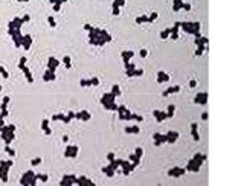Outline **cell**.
<instances>
[{
	"label": "cell",
	"mask_w": 241,
	"mask_h": 186,
	"mask_svg": "<svg viewBox=\"0 0 241 186\" xmlns=\"http://www.w3.org/2000/svg\"><path fill=\"white\" fill-rule=\"evenodd\" d=\"M63 61H64L66 67H67V69H70V58H69V57H64V58H63Z\"/></svg>",
	"instance_id": "cell-38"
},
{
	"label": "cell",
	"mask_w": 241,
	"mask_h": 186,
	"mask_svg": "<svg viewBox=\"0 0 241 186\" xmlns=\"http://www.w3.org/2000/svg\"><path fill=\"white\" fill-rule=\"evenodd\" d=\"M92 29H93V28H92V26H90V24H88V23H86V24H84V31H87V32H90Z\"/></svg>",
	"instance_id": "cell-45"
},
{
	"label": "cell",
	"mask_w": 241,
	"mask_h": 186,
	"mask_svg": "<svg viewBox=\"0 0 241 186\" xmlns=\"http://www.w3.org/2000/svg\"><path fill=\"white\" fill-rule=\"evenodd\" d=\"M153 139H154V145L156 146H159V145H162V144L166 142V136L165 134H160V133H154Z\"/></svg>",
	"instance_id": "cell-5"
},
{
	"label": "cell",
	"mask_w": 241,
	"mask_h": 186,
	"mask_svg": "<svg viewBox=\"0 0 241 186\" xmlns=\"http://www.w3.org/2000/svg\"><path fill=\"white\" fill-rule=\"evenodd\" d=\"M206 49H208L206 46H198L197 49H195V57H201V55H203V52L206 50Z\"/></svg>",
	"instance_id": "cell-22"
},
{
	"label": "cell",
	"mask_w": 241,
	"mask_h": 186,
	"mask_svg": "<svg viewBox=\"0 0 241 186\" xmlns=\"http://www.w3.org/2000/svg\"><path fill=\"white\" fill-rule=\"evenodd\" d=\"M75 118L79 119V121H88L92 118V114H90V111H87V110H81V111L75 113Z\"/></svg>",
	"instance_id": "cell-7"
},
{
	"label": "cell",
	"mask_w": 241,
	"mask_h": 186,
	"mask_svg": "<svg viewBox=\"0 0 241 186\" xmlns=\"http://www.w3.org/2000/svg\"><path fill=\"white\" fill-rule=\"evenodd\" d=\"M156 19H157V12H151V14L148 15V21H150V23L156 21Z\"/></svg>",
	"instance_id": "cell-28"
},
{
	"label": "cell",
	"mask_w": 241,
	"mask_h": 186,
	"mask_svg": "<svg viewBox=\"0 0 241 186\" xmlns=\"http://www.w3.org/2000/svg\"><path fill=\"white\" fill-rule=\"evenodd\" d=\"M79 85H81V87H88V85H92V84H90V79H81Z\"/></svg>",
	"instance_id": "cell-31"
},
{
	"label": "cell",
	"mask_w": 241,
	"mask_h": 186,
	"mask_svg": "<svg viewBox=\"0 0 241 186\" xmlns=\"http://www.w3.org/2000/svg\"><path fill=\"white\" fill-rule=\"evenodd\" d=\"M99 83H101V81H99V78H96V76L90 79V84H92V85H99Z\"/></svg>",
	"instance_id": "cell-34"
},
{
	"label": "cell",
	"mask_w": 241,
	"mask_h": 186,
	"mask_svg": "<svg viewBox=\"0 0 241 186\" xmlns=\"http://www.w3.org/2000/svg\"><path fill=\"white\" fill-rule=\"evenodd\" d=\"M166 81H169V75H166L165 72H157V83H166Z\"/></svg>",
	"instance_id": "cell-16"
},
{
	"label": "cell",
	"mask_w": 241,
	"mask_h": 186,
	"mask_svg": "<svg viewBox=\"0 0 241 186\" xmlns=\"http://www.w3.org/2000/svg\"><path fill=\"white\" fill-rule=\"evenodd\" d=\"M165 136H166V142H168V144H174V142H177V139H178V133L169 130Z\"/></svg>",
	"instance_id": "cell-6"
},
{
	"label": "cell",
	"mask_w": 241,
	"mask_h": 186,
	"mask_svg": "<svg viewBox=\"0 0 241 186\" xmlns=\"http://www.w3.org/2000/svg\"><path fill=\"white\" fill-rule=\"evenodd\" d=\"M169 34H171V29H165L160 32V38H168L169 37Z\"/></svg>",
	"instance_id": "cell-27"
},
{
	"label": "cell",
	"mask_w": 241,
	"mask_h": 186,
	"mask_svg": "<svg viewBox=\"0 0 241 186\" xmlns=\"http://www.w3.org/2000/svg\"><path fill=\"white\" fill-rule=\"evenodd\" d=\"M60 2H66V0H60Z\"/></svg>",
	"instance_id": "cell-52"
},
{
	"label": "cell",
	"mask_w": 241,
	"mask_h": 186,
	"mask_svg": "<svg viewBox=\"0 0 241 186\" xmlns=\"http://www.w3.org/2000/svg\"><path fill=\"white\" fill-rule=\"evenodd\" d=\"M182 5H183V2H182V0H174V2H173V11H180L182 9Z\"/></svg>",
	"instance_id": "cell-19"
},
{
	"label": "cell",
	"mask_w": 241,
	"mask_h": 186,
	"mask_svg": "<svg viewBox=\"0 0 241 186\" xmlns=\"http://www.w3.org/2000/svg\"><path fill=\"white\" fill-rule=\"evenodd\" d=\"M128 160H130L131 163H134L136 166H139V163H140V157H137V156H136L134 153H133V154L130 156V159H128Z\"/></svg>",
	"instance_id": "cell-21"
},
{
	"label": "cell",
	"mask_w": 241,
	"mask_h": 186,
	"mask_svg": "<svg viewBox=\"0 0 241 186\" xmlns=\"http://www.w3.org/2000/svg\"><path fill=\"white\" fill-rule=\"evenodd\" d=\"M78 151H79L78 145H69L66 148V151H64V156L66 157H76L78 156Z\"/></svg>",
	"instance_id": "cell-3"
},
{
	"label": "cell",
	"mask_w": 241,
	"mask_h": 186,
	"mask_svg": "<svg viewBox=\"0 0 241 186\" xmlns=\"http://www.w3.org/2000/svg\"><path fill=\"white\" fill-rule=\"evenodd\" d=\"M114 98H116V96H114V95L110 92V93H105V95L102 96V98H101L99 101H101V104L104 105V104H107V102H114Z\"/></svg>",
	"instance_id": "cell-12"
},
{
	"label": "cell",
	"mask_w": 241,
	"mask_h": 186,
	"mask_svg": "<svg viewBox=\"0 0 241 186\" xmlns=\"http://www.w3.org/2000/svg\"><path fill=\"white\" fill-rule=\"evenodd\" d=\"M185 169L186 171H191V172H198L200 171V165H197V162H194L192 159L188 162V165L185 166Z\"/></svg>",
	"instance_id": "cell-8"
},
{
	"label": "cell",
	"mask_w": 241,
	"mask_h": 186,
	"mask_svg": "<svg viewBox=\"0 0 241 186\" xmlns=\"http://www.w3.org/2000/svg\"><path fill=\"white\" fill-rule=\"evenodd\" d=\"M86 186H96V185H95V182H92L90 179H87V183H86Z\"/></svg>",
	"instance_id": "cell-47"
},
{
	"label": "cell",
	"mask_w": 241,
	"mask_h": 186,
	"mask_svg": "<svg viewBox=\"0 0 241 186\" xmlns=\"http://www.w3.org/2000/svg\"><path fill=\"white\" fill-rule=\"evenodd\" d=\"M125 73H127L128 78H131V76H134V75H136V69H133V70H125Z\"/></svg>",
	"instance_id": "cell-36"
},
{
	"label": "cell",
	"mask_w": 241,
	"mask_h": 186,
	"mask_svg": "<svg viewBox=\"0 0 241 186\" xmlns=\"http://www.w3.org/2000/svg\"><path fill=\"white\" fill-rule=\"evenodd\" d=\"M127 110H128V108H125L124 105H118V110H116V111H118V113H119V116H121V114H124Z\"/></svg>",
	"instance_id": "cell-32"
},
{
	"label": "cell",
	"mask_w": 241,
	"mask_h": 186,
	"mask_svg": "<svg viewBox=\"0 0 241 186\" xmlns=\"http://www.w3.org/2000/svg\"><path fill=\"white\" fill-rule=\"evenodd\" d=\"M113 5L118 6V8H124V6H125V0H114Z\"/></svg>",
	"instance_id": "cell-26"
},
{
	"label": "cell",
	"mask_w": 241,
	"mask_h": 186,
	"mask_svg": "<svg viewBox=\"0 0 241 186\" xmlns=\"http://www.w3.org/2000/svg\"><path fill=\"white\" fill-rule=\"evenodd\" d=\"M194 102L198 104V105H206L208 102V93L206 92H201V93H197L194 98Z\"/></svg>",
	"instance_id": "cell-2"
},
{
	"label": "cell",
	"mask_w": 241,
	"mask_h": 186,
	"mask_svg": "<svg viewBox=\"0 0 241 186\" xmlns=\"http://www.w3.org/2000/svg\"><path fill=\"white\" fill-rule=\"evenodd\" d=\"M131 119H134V121H137V122H142V121H144V118H142L140 114H131Z\"/></svg>",
	"instance_id": "cell-35"
},
{
	"label": "cell",
	"mask_w": 241,
	"mask_h": 186,
	"mask_svg": "<svg viewBox=\"0 0 241 186\" xmlns=\"http://www.w3.org/2000/svg\"><path fill=\"white\" fill-rule=\"evenodd\" d=\"M192 160L194 162H197V165H203V162L206 160V156L204 154H201V153H197V154H194V157H192Z\"/></svg>",
	"instance_id": "cell-13"
},
{
	"label": "cell",
	"mask_w": 241,
	"mask_h": 186,
	"mask_svg": "<svg viewBox=\"0 0 241 186\" xmlns=\"http://www.w3.org/2000/svg\"><path fill=\"white\" fill-rule=\"evenodd\" d=\"M72 185H73V183L67 179V175H64V177H63V180H61V186H72Z\"/></svg>",
	"instance_id": "cell-25"
},
{
	"label": "cell",
	"mask_w": 241,
	"mask_h": 186,
	"mask_svg": "<svg viewBox=\"0 0 241 186\" xmlns=\"http://www.w3.org/2000/svg\"><path fill=\"white\" fill-rule=\"evenodd\" d=\"M142 75H144V70H142V69H136V75L134 76H142Z\"/></svg>",
	"instance_id": "cell-46"
},
{
	"label": "cell",
	"mask_w": 241,
	"mask_h": 186,
	"mask_svg": "<svg viewBox=\"0 0 241 186\" xmlns=\"http://www.w3.org/2000/svg\"><path fill=\"white\" fill-rule=\"evenodd\" d=\"M121 57H122L124 64H125V63H130V60H131L133 57H134V52H133V50H122Z\"/></svg>",
	"instance_id": "cell-10"
},
{
	"label": "cell",
	"mask_w": 241,
	"mask_h": 186,
	"mask_svg": "<svg viewBox=\"0 0 241 186\" xmlns=\"http://www.w3.org/2000/svg\"><path fill=\"white\" fill-rule=\"evenodd\" d=\"M63 121H64L66 124H69V122H70V121H72V119H70L69 116H64V118H63Z\"/></svg>",
	"instance_id": "cell-50"
},
{
	"label": "cell",
	"mask_w": 241,
	"mask_h": 186,
	"mask_svg": "<svg viewBox=\"0 0 241 186\" xmlns=\"http://www.w3.org/2000/svg\"><path fill=\"white\" fill-rule=\"evenodd\" d=\"M139 57H140V58H147V57H148V50H147V49H140Z\"/></svg>",
	"instance_id": "cell-33"
},
{
	"label": "cell",
	"mask_w": 241,
	"mask_h": 186,
	"mask_svg": "<svg viewBox=\"0 0 241 186\" xmlns=\"http://www.w3.org/2000/svg\"><path fill=\"white\" fill-rule=\"evenodd\" d=\"M55 66H58V61L52 58V60L49 61V67H50V70H52V72H53V70H55V69H53V67H55Z\"/></svg>",
	"instance_id": "cell-29"
},
{
	"label": "cell",
	"mask_w": 241,
	"mask_h": 186,
	"mask_svg": "<svg viewBox=\"0 0 241 186\" xmlns=\"http://www.w3.org/2000/svg\"><path fill=\"white\" fill-rule=\"evenodd\" d=\"M102 172H104L107 177H109V179H111V177H114V174H116V171H114V169H111V168H110L109 165L102 168Z\"/></svg>",
	"instance_id": "cell-17"
},
{
	"label": "cell",
	"mask_w": 241,
	"mask_h": 186,
	"mask_svg": "<svg viewBox=\"0 0 241 186\" xmlns=\"http://www.w3.org/2000/svg\"><path fill=\"white\" fill-rule=\"evenodd\" d=\"M180 29H183L185 32H188V34H197V32H200V31H195L194 28H192V23H188V21H183V23H180Z\"/></svg>",
	"instance_id": "cell-4"
},
{
	"label": "cell",
	"mask_w": 241,
	"mask_h": 186,
	"mask_svg": "<svg viewBox=\"0 0 241 186\" xmlns=\"http://www.w3.org/2000/svg\"><path fill=\"white\" fill-rule=\"evenodd\" d=\"M178 29H180V23H174V26H173L171 32H178Z\"/></svg>",
	"instance_id": "cell-39"
},
{
	"label": "cell",
	"mask_w": 241,
	"mask_h": 186,
	"mask_svg": "<svg viewBox=\"0 0 241 186\" xmlns=\"http://www.w3.org/2000/svg\"><path fill=\"white\" fill-rule=\"evenodd\" d=\"M178 92H180V85H173V87L166 88V90L163 92V96H169V95H173V93H178Z\"/></svg>",
	"instance_id": "cell-14"
},
{
	"label": "cell",
	"mask_w": 241,
	"mask_h": 186,
	"mask_svg": "<svg viewBox=\"0 0 241 186\" xmlns=\"http://www.w3.org/2000/svg\"><path fill=\"white\" fill-rule=\"evenodd\" d=\"M147 21H148V15H140V17H137V19H136V23H137V24L147 23Z\"/></svg>",
	"instance_id": "cell-24"
},
{
	"label": "cell",
	"mask_w": 241,
	"mask_h": 186,
	"mask_svg": "<svg viewBox=\"0 0 241 186\" xmlns=\"http://www.w3.org/2000/svg\"><path fill=\"white\" fill-rule=\"evenodd\" d=\"M49 23H50V26H55V21H53V19H49Z\"/></svg>",
	"instance_id": "cell-51"
},
{
	"label": "cell",
	"mask_w": 241,
	"mask_h": 186,
	"mask_svg": "<svg viewBox=\"0 0 241 186\" xmlns=\"http://www.w3.org/2000/svg\"><path fill=\"white\" fill-rule=\"evenodd\" d=\"M125 133H127V134H139V133H140V128H139L137 125H130V127L125 128Z\"/></svg>",
	"instance_id": "cell-15"
},
{
	"label": "cell",
	"mask_w": 241,
	"mask_h": 186,
	"mask_svg": "<svg viewBox=\"0 0 241 186\" xmlns=\"http://www.w3.org/2000/svg\"><path fill=\"white\" fill-rule=\"evenodd\" d=\"M208 116H209V114H208L206 111H204V113H201V119H203V121H208Z\"/></svg>",
	"instance_id": "cell-48"
},
{
	"label": "cell",
	"mask_w": 241,
	"mask_h": 186,
	"mask_svg": "<svg viewBox=\"0 0 241 186\" xmlns=\"http://www.w3.org/2000/svg\"><path fill=\"white\" fill-rule=\"evenodd\" d=\"M119 12H121V9H119L118 6H114V5H113V15H119Z\"/></svg>",
	"instance_id": "cell-43"
},
{
	"label": "cell",
	"mask_w": 241,
	"mask_h": 186,
	"mask_svg": "<svg viewBox=\"0 0 241 186\" xmlns=\"http://www.w3.org/2000/svg\"><path fill=\"white\" fill-rule=\"evenodd\" d=\"M153 116L156 118V121H157V122H162V121H165V119H166V113H165V111H162V110H154V111H153Z\"/></svg>",
	"instance_id": "cell-11"
},
{
	"label": "cell",
	"mask_w": 241,
	"mask_h": 186,
	"mask_svg": "<svg viewBox=\"0 0 241 186\" xmlns=\"http://www.w3.org/2000/svg\"><path fill=\"white\" fill-rule=\"evenodd\" d=\"M104 108H105V110L116 111V110H118V105H116L114 102H107V104H104Z\"/></svg>",
	"instance_id": "cell-20"
},
{
	"label": "cell",
	"mask_w": 241,
	"mask_h": 186,
	"mask_svg": "<svg viewBox=\"0 0 241 186\" xmlns=\"http://www.w3.org/2000/svg\"><path fill=\"white\" fill-rule=\"evenodd\" d=\"M182 9H185V11H191V3H183V5H182Z\"/></svg>",
	"instance_id": "cell-42"
},
{
	"label": "cell",
	"mask_w": 241,
	"mask_h": 186,
	"mask_svg": "<svg viewBox=\"0 0 241 186\" xmlns=\"http://www.w3.org/2000/svg\"><path fill=\"white\" fill-rule=\"evenodd\" d=\"M49 78H50V79H55V75L52 73V70H50V72H47V73H46V81H49Z\"/></svg>",
	"instance_id": "cell-41"
},
{
	"label": "cell",
	"mask_w": 241,
	"mask_h": 186,
	"mask_svg": "<svg viewBox=\"0 0 241 186\" xmlns=\"http://www.w3.org/2000/svg\"><path fill=\"white\" fill-rule=\"evenodd\" d=\"M111 93H113L114 96H119V95H121V87H119L118 84H114V85L111 87Z\"/></svg>",
	"instance_id": "cell-23"
},
{
	"label": "cell",
	"mask_w": 241,
	"mask_h": 186,
	"mask_svg": "<svg viewBox=\"0 0 241 186\" xmlns=\"http://www.w3.org/2000/svg\"><path fill=\"white\" fill-rule=\"evenodd\" d=\"M197 130H198L197 122H192V124H191V136H192L194 140H197V142H198V140H200V134H198Z\"/></svg>",
	"instance_id": "cell-9"
},
{
	"label": "cell",
	"mask_w": 241,
	"mask_h": 186,
	"mask_svg": "<svg viewBox=\"0 0 241 186\" xmlns=\"http://www.w3.org/2000/svg\"><path fill=\"white\" fill-rule=\"evenodd\" d=\"M165 113H166V119H168V118H173V116H174V113H175V107H174L173 104H171V105H168V108H166Z\"/></svg>",
	"instance_id": "cell-18"
},
{
	"label": "cell",
	"mask_w": 241,
	"mask_h": 186,
	"mask_svg": "<svg viewBox=\"0 0 241 186\" xmlns=\"http://www.w3.org/2000/svg\"><path fill=\"white\" fill-rule=\"evenodd\" d=\"M189 87L195 88V87H197V81H195V79H191V81H189Z\"/></svg>",
	"instance_id": "cell-44"
},
{
	"label": "cell",
	"mask_w": 241,
	"mask_h": 186,
	"mask_svg": "<svg viewBox=\"0 0 241 186\" xmlns=\"http://www.w3.org/2000/svg\"><path fill=\"white\" fill-rule=\"evenodd\" d=\"M134 154H136L137 157H142V156H144V148H140V146H137V148L134 149Z\"/></svg>",
	"instance_id": "cell-30"
},
{
	"label": "cell",
	"mask_w": 241,
	"mask_h": 186,
	"mask_svg": "<svg viewBox=\"0 0 241 186\" xmlns=\"http://www.w3.org/2000/svg\"><path fill=\"white\" fill-rule=\"evenodd\" d=\"M64 116H63V114H55V116H53V119H55V121H60V119H63Z\"/></svg>",
	"instance_id": "cell-49"
},
{
	"label": "cell",
	"mask_w": 241,
	"mask_h": 186,
	"mask_svg": "<svg viewBox=\"0 0 241 186\" xmlns=\"http://www.w3.org/2000/svg\"><path fill=\"white\" fill-rule=\"evenodd\" d=\"M107 159H109V162H113L114 159H116V156H114V153H109L107 154Z\"/></svg>",
	"instance_id": "cell-40"
},
{
	"label": "cell",
	"mask_w": 241,
	"mask_h": 186,
	"mask_svg": "<svg viewBox=\"0 0 241 186\" xmlns=\"http://www.w3.org/2000/svg\"><path fill=\"white\" fill-rule=\"evenodd\" d=\"M133 69H136V66L133 63H125V70H133Z\"/></svg>",
	"instance_id": "cell-37"
},
{
	"label": "cell",
	"mask_w": 241,
	"mask_h": 186,
	"mask_svg": "<svg viewBox=\"0 0 241 186\" xmlns=\"http://www.w3.org/2000/svg\"><path fill=\"white\" fill-rule=\"evenodd\" d=\"M185 172H186V169L185 168H178V166H174V168H171V169L168 171V175L169 177H182V175H185Z\"/></svg>",
	"instance_id": "cell-1"
}]
</instances>
